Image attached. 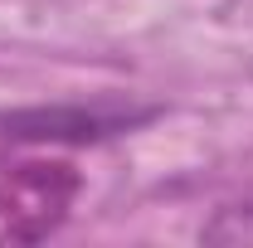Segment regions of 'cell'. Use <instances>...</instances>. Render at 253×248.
Here are the masks:
<instances>
[{
    "label": "cell",
    "mask_w": 253,
    "mask_h": 248,
    "mask_svg": "<svg viewBox=\"0 0 253 248\" xmlns=\"http://www.w3.org/2000/svg\"><path fill=\"white\" fill-rule=\"evenodd\" d=\"M78 170L68 161H25L0 170V239L34 244L59 229L78 200Z\"/></svg>",
    "instance_id": "1"
},
{
    "label": "cell",
    "mask_w": 253,
    "mask_h": 248,
    "mask_svg": "<svg viewBox=\"0 0 253 248\" xmlns=\"http://www.w3.org/2000/svg\"><path fill=\"white\" fill-rule=\"evenodd\" d=\"M205 244H253V200L244 205H224L219 214L200 229Z\"/></svg>",
    "instance_id": "3"
},
{
    "label": "cell",
    "mask_w": 253,
    "mask_h": 248,
    "mask_svg": "<svg viewBox=\"0 0 253 248\" xmlns=\"http://www.w3.org/2000/svg\"><path fill=\"white\" fill-rule=\"evenodd\" d=\"M136 117H102V112H25L10 117L5 126H15V136H68V141H93V136H112L131 126Z\"/></svg>",
    "instance_id": "2"
}]
</instances>
